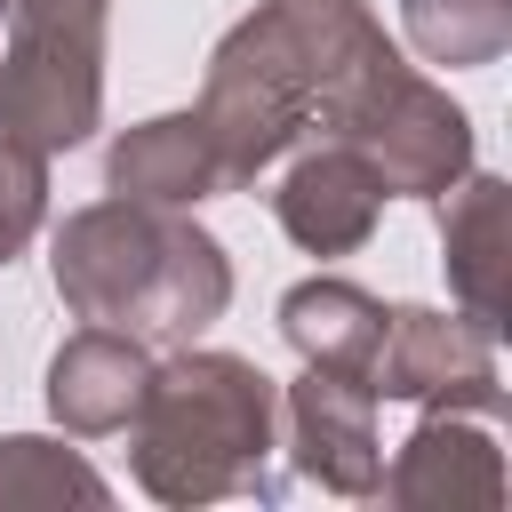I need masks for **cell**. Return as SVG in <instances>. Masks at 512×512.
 <instances>
[{
    "instance_id": "1",
    "label": "cell",
    "mask_w": 512,
    "mask_h": 512,
    "mask_svg": "<svg viewBox=\"0 0 512 512\" xmlns=\"http://www.w3.org/2000/svg\"><path fill=\"white\" fill-rule=\"evenodd\" d=\"M392 56L384 24L360 0H256L208 56L200 80V128L248 192L272 160H288L304 136H328L352 88Z\"/></svg>"
},
{
    "instance_id": "6",
    "label": "cell",
    "mask_w": 512,
    "mask_h": 512,
    "mask_svg": "<svg viewBox=\"0 0 512 512\" xmlns=\"http://www.w3.org/2000/svg\"><path fill=\"white\" fill-rule=\"evenodd\" d=\"M368 392L376 400H408V408H472V416H504V376H496V336L464 312H432V304H392L384 312V344L368 360Z\"/></svg>"
},
{
    "instance_id": "8",
    "label": "cell",
    "mask_w": 512,
    "mask_h": 512,
    "mask_svg": "<svg viewBox=\"0 0 512 512\" xmlns=\"http://www.w3.org/2000/svg\"><path fill=\"white\" fill-rule=\"evenodd\" d=\"M384 504H480L496 512L512 496V472H504V448H496V416H472V408H424V424L384 456V480H376Z\"/></svg>"
},
{
    "instance_id": "2",
    "label": "cell",
    "mask_w": 512,
    "mask_h": 512,
    "mask_svg": "<svg viewBox=\"0 0 512 512\" xmlns=\"http://www.w3.org/2000/svg\"><path fill=\"white\" fill-rule=\"evenodd\" d=\"M48 280L72 320H104L144 336L152 352H176L208 336L232 312V256L192 208L152 200H88L48 240Z\"/></svg>"
},
{
    "instance_id": "17",
    "label": "cell",
    "mask_w": 512,
    "mask_h": 512,
    "mask_svg": "<svg viewBox=\"0 0 512 512\" xmlns=\"http://www.w3.org/2000/svg\"><path fill=\"white\" fill-rule=\"evenodd\" d=\"M112 0H0V24H104Z\"/></svg>"
},
{
    "instance_id": "13",
    "label": "cell",
    "mask_w": 512,
    "mask_h": 512,
    "mask_svg": "<svg viewBox=\"0 0 512 512\" xmlns=\"http://www.w3.org/2000/svg\"><path fill=\"white\" fill-rule=\"evenodd\" d=\"M280 336L296 344L304 368H344V376H368L376 344H384V304L360 288V280H336V272H312L280 296Z\"/></svg>"
},
{
    "instance_id": "3",
    "label": "cell",
    "mask_w": 512,
    "mask_h": 512,
    "mask_svg": "<svg viewBox=\"0 0 512 512\" xmlns=\"http://www.w3.org/2000/svg\"><path fill=\"white\" fill-rule=\"evenodd\" d=\"M280 456V384L208 344H176L152 360V384L128 416V472L152 504H224L256 496L272 504L288 480H272Z\"/></svg>"
},
{
    "instance_id": "14",
    "label": "cell",
    "mask_w": 512,
    "mask_h": 512,
    "mask_svg": "<svg viewBox=\"0 0 512 512\" xmlns=\"http://www.w3.org/2000/svg\"><path fill=\"white\" fill-rule=\"evenodd\" d=\"M24 504H112V480L64 440L0 432V512H24Z\"/></svg>"
},
{
    "instance_id": "11",
    "label": "cell",
    "mask_w": 512,
    "mask_h": 512,
    "mask_svg": "<svg viewBox=\"0 0 512 512\" xmlns=\"http://www.w3.org/2000/svg\"><path fill=\"white\" fill-rule=\"evenodd\" d=\"M104 184L120 200H152V208H200V200H224L232 176L200 128V112H160V120H136L112 136L104 152Z\"/></svg>"
},
{
    "instance_id": "7",
    "label": "cell",
    "mask_w": 512,
    "mask_h": 512,
    "mask_svg": "<svg viewBox=\"0 0 512 512\" xmlns=\"http://www.w3.org/2000/svg\"><path fill=\"white\" fill-rule=\"evenodd\" d=\"M280 456L296 488L320 496H376L384 440H376V392L344 368H304L280 392Z\"/></svg>"
},
{
    "instance_id": "15",
    "label": "cell",
    "mask_w": 512,
    "mask_h": 512,
    "mask_svg": "<svg viewBox=\"0 0 512 512\" xmlns=\"http://www.w3.org/2000/svg\"><path fill=\"white\" fill-rule=\"evenodd\" d=\"M400 24H408V48L448 72L496 64L512 48V0H400Z\"/></svg>"
},
{
    "instance_id": "4",
    "label": "cell",
    "mask_w": 512,
    "mask_h": 512,
    "mask_svg": "<svg viewBox=\"0 0 512 512\" xmlns=\"http://www.w3.org/2000/svg\"><path fill=\"white\" fill-rule=\"evenodd\" d=\"M328 136H344L384 176V200H432L472 168V112L440 80H424L400 48L352 88Z\"/></svg>"
},
{
    "instance_id": "12",
    "label": "cell",
    "mask_w": 512,
    "mask_h": 512,
    "mask_svg": "<svg viewBox=\"0 0 512 512\" xmlns=\"http://www.w3.org/2000/svg\"><path fill=\"white\" fill-rule=\"evenodd\" d=\"M504 176L464 168L448 192H432V224H440V264H448V296L464 320H480L488 336L504 328Z\"/></svg>"
},
{
    "instance_id": "5",
    "label": "cell",
    "mask_w": 512,
    "mask_h": 512,
    "mask_svg": "<svg viewBox=\"0 0 512 512\" xmlns=\"http://www.w3.org/2000/svg\"><path fill=\"white\" fill-rule=\"evenodd\" d=\"M96 128H104V24H8L0 136L56 160Z\"/></svg>"
},
{
    "instance_id": "16",
    "label": "cell",
    "mask_w": 512,
    "mask_h": 512,
    "mask_svg": "<svg viewBox=\"0 0 512 512\" xmlns=\"http://www.w3.org/2000/svg\"><path fill=\"white\" fill-rule=\"evenodd\" d=\"M40 224H48V152L0 136V272L32 248Z\"/></svg>"
},
{
    "instance_id": "9",
    "label": "cell",
    "mask_w": 512,
    "mask_h": 512,
    "mask_svg": "<svg viewBox=\"0 0 512 512\" xmlns=\"http://www.w3.org/2000/svg\"><path fill=\"white\" fill-rule=\"evenodd\" d=\"M272 216H280V232H288L304 256H352V248H368L376 224H384V176H376L344 136H320V144H304V152L280 168Z\"/></svg>"
},
{
    "instance_id": "10",
    "label": "cell",
    "mask_w": 512,
    "mask_h": 512,
    "mask_svg": "<svg viewBox=\"0 0 512 512\" xmlns=\"http://www.w3.org/2000/svg\"><path fill=\"white\" fill-rule=\"evenodd\" d=\"M152 344L128 336V328H104V320H80L56 360H48V416L72 432V440H104V432H128L144 384H152Z\"/></svg>"
}]
</instances>
